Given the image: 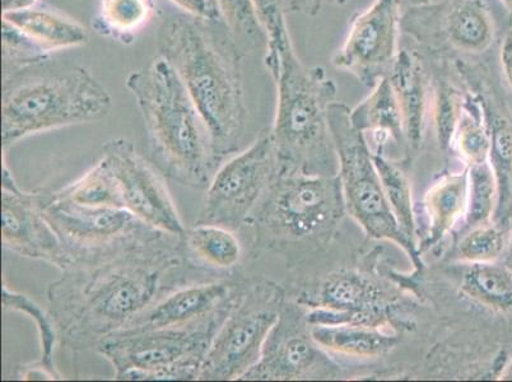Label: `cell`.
I'll use <instances>...</instances> for the list:
<instances>
[{"mask_svg": "<svg viewBox=\"0 0 512 382\" xmlns=\"http://www.w3.org/2000/svg\"><path fill=\"white\" fill-rule=\"evenodd\" d=\"M223 278L228 277L195 265L179 235L161 232L118 254L64 270L46 297L59 342L83 352L96 349L170 293Z\"/></svg>", "mask_w": 512, "mask_h": 382, "instance_id": "1", "label": "cell"}, {"mask_svg": "<svg viewBox=\"0 0 512 382\" xmlns=\"http://www.w3.org/2000/svg\"><path fill=\"white\" fill-rule=\"evenodd\" d=\"M158 55L178 72L206 121L218 162L239 151L248 121L245 53L222 21L174 13L157 32Z\"/></svg>", "mask_w": 512, "mask_h": 382, "instance_id": "2", "label": "cell"}, {"mask_svg": "<svg viewBox=\"0 0 512 382\" xmlns=\"http://www.w3.org/2000/svg\"><path fill=\"white\" fill-rule=\"evenodd\" d=\"M127 87L141 110L150 160L167 179L206 190L221 163L206 121L178 72L157 55L129 74Z\"/></svg>", "mask_w": 512, "mask_h": 382, "instance_id": "3", "label": "cell"}, {"mask_svg": "<svg viewBox=\"0 0 512 382\" xmlns=\"http://www.w3.org/2000/svg\"><path fill=\"white\" fill-rule=\"evenodd\" d=\"M264 64L277 87L271 134L279 172L338 176V156L328 119L337 85L323 67L302 63L292 40L281 48L265 50Z\"/></svg>", "mask_w": 512, "mask_h": 382, "instance_id": "4", "label": "cell"}, {"mask_svg": "<svg viewBox=\"0 0 512 382\" xmlns=\"http://www.w3.org/2000/svg\"><path fill=\"white\" fill-rule=\"evenodd\" d=\"M113 100L90 69L50 62L3 76L2 148L50 130L105 119Z\"/></svg>", "mask_w": 512, "mask_h": 382, "instance_id": "5", "label": "cell"}, {"mask_svg": "<svg viewBox=\"0 0 512 382\" xmlns=\"http://www.w3.org/2000/svg\"><path fill=\"white\" fill-rule=\"evenodd\" d=\"M338 176L279 172L240 232L251 256L292 255L327 244L346 216Z\"/></svg>", "mask_w": 512, "mask_h": 382, "instance_id": "6", "label": "cell"}, {"mask_svg": "<svg viewBox=\"0 0 512 382\" xmlns=\"http://www.w3.org/2000/svg\"><path fill=\"white\" fill-rule=\"evenodd\" d=\"M230 311L185 326L120 330L95 351L113 365L116 380H199L213 339Z\"/></svg>", "mask_w": 512, "mask_h": 382, "instance_id": "7", "label": "cell"}, {"mask_svg": "<svg viewBox=\"0 0 512 382\" xmlns=\"http://www.w3.org/2000/svg\"><path fill=\"white\" fill-rule=\"evenodd\" d=\"M329 127L337 152L344 207L371 239L393 242L408 255L414 268L423 269V260L416 242L400 230L380 176L377 174L372 151L365 137L351 120V109L343 102L329 106Z\"/></svg>", "mask_w": 512, "mask_h": 382, "instance_id": "8", "label": "cell"}, {"mask_svg": "<svg viewBox=\"0 0 512 382\" xmlns=\"http://www.w3.org/2000/svg\"><path fill=\"white\" fill-rule=\"evenodd\" d=\"M287 301L285 288L263 277L246 278L204 360L200 381H236L259 361L265 340Z\"/></svg>", "mask_w": 512, "mask_h": 382, "instance_id": "9", "label": "cell"}, {"mask_svg": "<svg viewBox=\"0 0 512 382\" xmlns=\"http://www.w3.org/2000/svg\"><path fill=\"white\" fill-rule=\"evenodd\" d=\"M41 207L68 255L69 268L95 263L165 232L128 209L77 206L55 191L41 189Z\"/></svg>", "mask_w": 512, "mask_h": 382, "instance_id": "10", "label": "cell"}, {"mask_svg": "<svg viewBox=\"0 0 512 382\" xmlns=\"http://www.w3.org/2000/svg\"><path fill=\"white\" fill-rule=\"evenodd\" d=\"M402 32L426 60L476 59L495 41L486 0H440L403 9Z\"/></svg>", "mask_w": 512, "mask_h": 382, "instance_id": "11", "label": "cell"}, {"mask_svg": "<svg viewBox=\"0 0 512 382\" xmlns=\"http://www.w3.org/2000/svg\"><path fill=\"white\" fill-rule=\"evenodd\" d=\"M278 171L271 130H267L246 151L218 167L195 223L240 232Z\"/></svg>", "mask_w": 512, "mask_h": 382, "instance_id": "12", "label": "cell"}, {"mask_svg": "<svg viewBox=\"0 0 512 382\" xmlns=\"http://www.w3.org/2000/svg\"><path fill=\"white\" fill-rule=\"evenodd\" d=\"M334 375V363L311 335L306 307L286 301L259 361L241 381H297Z\"/></svg>", "mask_w": 512, "mask_h": 382, "instance_id": "13", "label": "cell"}, {"mask_svg": "<svg viewBox=\"0 0 512 382\" xmlns=\"http://www.w3.org/2000/svg\"><path fill=\"white\" fill-rule=\"evenodd\" d=\"M402 12L398 0H374L358 13L332 58L334 68L370 88L388 77L399 53Z\"/></svg>", "mask_w": 512, "mask_h": 382, "instance_id": "14", "label": "cell"}, {"mask_svg": "<svg viewBox=\"0 0 512 382\" xmlns=\"http://www.w3.org/2000/svg\"><path fill=\"white\" fill-rule=\"evenodd\" d=\"M101 157L118 177L128 211L158 230L172 235L184 234L186 227L167 188L165 175L155 163L143 157L125 138L107 141Z\"/></svg>", "mask_w": 512, "mask_h": 382, "instance_id": "15", "label": "cell"}, {"mask_svg": "<svg viewBox=\"0 0 512 382\" xmlns=\"http://www.w3.org/2000/svg\"><path fill=\"white\" fill-rule=\"evenodd\" d=\"M3 248L23 258L41 260L64 272L71 262L62 242L46 220L41 189L25 191L18 186L3 153L2 176Z\"/></svg>", "mask_w": 512, "mask_h": 382, "instance_id": "16", "label": "cell"}, {"mask_svg": "<svg viewBox=\"0 0 512 382\" xmlns=\"http://www.w3.org/2000/svg\"><path fill=\"white\" fill-rule=\"evenodd\" d=\"M245 279L240 272L220 281L181 288L141 312L121 330L169 328L211 319L234 307L244 288Z\"/></svg>", "mask_w": 512, "mask_h": 382, "instance_id": "17", "label": "cell"}, {"mask_svg": "<svg viewBox=\"0 0 512 382\" xmlns=\"http://www.w3.org/2000/svg\"><path fill=\"white\" fill-rule=\"evenodd\" d=\"M402 111L406 153L411 160L425 137L426 116L432 97V79L425 58L414 48L399 49L388 76Z\"/></svg>", "mask_w": 512, "mask_h": 382, "instance_id": "18", "label": "cell"}, {"mask_svg": "<svg viewBox=\"0 0 512 382\" xmlns=\"http://www.w3.org/2000/svg\"><path fill=\"white\" fill-rule=\"evenodd\" d=\"M2 20L49 57L55 51L79 48L90 41V31L85 25L55 9L37 6L16 9L3 12Z\"/></svg>", "mask_w": 512, "mask_h": 382, "instance_id": "19", "label": "cell"}, {"mask_svg": "<svg viewBox=\"0 0 512 382\" xmlns=\"http://www.w3.org/2000/svg\"><path fill=\"white\" fill-rule=\"evenodd\" d=\"M467 204L468 167L442 176L427 190L423 199L426 230L421 241H418L421 255L439 248L445 237L456 231L464 220Z\"/></svg>", "mask_w": 512, "mask_h": 382, "instance_id": "20", "label": "cell"}, {"mask_svg": "<svg viewBox=\"0 0 512 382\" xmlns=\"http://www.w3.org/2000/svg\"><path fill=\"white\" fill-rule=\"evenodd\" d=\"M370 95L351 110V120L372 152H384L393 142L406 149L403 116L388 77L371 88Z\"/></svg>", "mask_w": 512, "mask_h": 382, "instance_id": "21", "label": "cell"}, {"mask_svg": "<svg viewBox=\"0 0 512 382\" xmlns=\"http://www.w3.org/2000/svg\"><path fill=\"white\" fill-rule=\"evenodd\" d=\"M237 232L216 225H195L186 228L181 241L185 253L198 267L209 270L222 277L239 273V265L244 258Z\"/></svg>", "mask_w": 512, "mask_h": 382, "instance_id": "22", "label": "cell"}, {"mask_svg": "<svg viewBox=\"0 0 512 382\" xmlns=\"http://www.w3.org/2000/svg\"><path fill=\"white\" fill-rule=\"evenodd\" d=\"M456 287L470 300L497 312H512V269L493 263H455L449 270Z\"/></svg>", "mask_w": 512, "mask_h": 382, "instance_id": "23", "label": "cell"}, {"mask_svg": "<svg viewBox=\"0 0 512 382\" xmlns=\"http://www.w3.org/2000/svg\"><path fill=\"white\" fill-rule=\"evenodd\" d=\"M311 335L324 351L357 358L383 357L398 344L394 335L366 325H311Z\"/></svg>", "mask_w": 512, "mask_h": 382, "instance_id": "24", "label": "cell"}, {"mask_svg": "<svg viewBox=\"0 0 512 382\" xmlns=\"http://www.w3.org/2000/svg\"><path fill=\"white\" fill-rule=\"evenodd\" d=\"M155 0H99L92 30L102 37L133 43L155 15Z\"/></svg>", "mask_w": 512, "mask_h": 382, "instance_id": "25", "label": "cell"}, {"mask_svg": "<svg viewBox=\"0 0 512 382\" xmlns=\"http://www.w3.org/2000/svg\"><path fill=\"white\" fill-rule=\"evenodd\" d=\"M460 79L464 85V101L454 134L453 151L467 166H472L490 161L491 134L478 93L462 77Z\"/></svg>", "mask_w": 512, "mask_h": 382, "instance_id": "26", "label": "cell"}, {"mask_svg": "<svg viewBox=\"0 0 512 382\" xmlns=\"http://www.w3.org/2000/svg\"><path fill=\"white\" fill-rule=\"evenodd\" d=\"M57 197L88 208H125L118 177L104 157L73 183L55 191Z\"/></svg>", "mask_w": 512, "mask_h": 382, "instance_id": "27", "label": "cell"}, {"mask_svg": "<svg viewBox=\"0 0 512 382\" xmlns=\"http://www.w3.org/2000/svg\"><path fill=\"white\" fill-rule=\"evenodd\" d=\"M377 174L390 209L397 220L400 230L409 240H417L416 213H414L412 185L406 172L397 162L389 160L384 152H372Z\"/></svg>", "mask_w": 512, "mask_h": 382, "instance_id": "28", "label": "cell"}, {"mask_svg": "<svg viewBox=\"0 0 512 382\" xmlns=\"http://www.w3.org/2000/svg\"><path fill=\"white\" fill-rule=\"evenodd\" d=\"M509 245L510 226L492 221L456 236L448 258L453 263L464 264L498 262Z\"/></svg>", "mask_w": 512, "mask_h": 382, "instance_id": "29", "label": "cell"}, {"mask_svg": "<svg viewBox=\"0 0 512 382\" xmlns=\"http://www.w3.org/2000/svg\"><path fill=\"white\" fill-rule=\"evenodd\" d=\"M468 167V204L455 237L470 228L492 222L498 206V186L490 161Z\"/></svg>", "mask_w": 512, "mask_h": 382, "instance_id": "30", "label": "cell"}, {"mask_svg": "<svg viewBox=\"0 0 512 382\" xmlns=\"http://www.w3.org/2000/svg\"><path fill=\"white\" fill-rule=\"evenodd\" d=\"M221 21L245 54L265 48L268 36L256 12L254 0H216Z\"/></svg>", "mask_w": 512, "mask_h": 382, "instance_id": "31", "label": "cell"}, {"mask_svg": "<svg viewBox=\"0 0 512 382\" xmlns=\"http://www.w3.org/2000/svg\"><path fill=\"white\" fill-rule=\"evenodd\" d=\"M2 305L4 311H17L29 315L35 321L37 332H39L41 344L40 362L50 370L57 371L54 365L55 344L59 340L57 325L50 311L36 304L34 300L23 293L16 292L9 288L6 281L3 283Z\"/></svg>", "mask_w": 512, "mask_h": 382, "instance_id": "32", "label": "cell"}, {"mask_svg": "<svg viewBox=\"0 0 512 382\" xmlns=\"http://www.w3.org/2000/svg\"><path fill=\"white\" fill-rule=\"evenodd\" d=\"M256 12L268 36V48H278L291 40L283 0H254ZM265 49V50H267Z\"/></svg>", "mask_w": 512, "mask_h": 382, "instance_id": "33", "label": "cell"}, {"mask_svg": "<svg viewBox=\"0 0 512 382\" xmlns=\"http://www.w3.org/2000/svg\"><path fill=\"white\" fill-rule=\"evenodd\" d=\"M186 15L206 21H221L216 0H169Z\"/></svg>", "mask_w": 512, "mask_h": 382, "instance_id": "34", "label": "cell"}, {"mask_svg": "<svg viewBox=\"0 0 512 382\" xmlns=\"http://www.w3.org/2000/svg\"><path fill=\"white\" fill-rule=\"evenodd\" d=\"M347 2L348 0H283V7H285L287 15L301 13L305 16H316L324 8L342 6Z\"/></svg>", "mask_w": 512, "mask_h": 382, "instance_id": "35", "label": "cell"}, {"mask_svg": "<svg viewBox=\"0 0 512 382\" xmlns=\"http://www.w3.org/2000/svg\"><path fill=\"white\" fill-rule=\"evenodd\" d=\"M16 375L18 379L25 381H54L64 379L63 375L60 374L59 371L50 370L49 367H46L40 361L27 363V365L18 367Z\"/></svg>", "mask_w": 512, "mask_h": 382, "instance_id": "36", "label": "cell"}, {"mask_svg": "<svg viewBox=\"0 0 512 382\" xmlns=\"http://www.w3.org/2000/svg\"><path fill=\"white\" fill-rule=\"evenodd\" d=\"M500 63L507 85L512 90V29L506 32L500 48Z\"/></svg>", "mask_w": 512, "mask_h": 382, "instance_id": "37", "label": "cell"}, {"mask_svg": "<svg viewBox=\"0 0 512 382\" xmlns=\"http://www.w3.org/2000/svg\"><path fill=\"white\" fill-rule=\"evenodd\" d=\"M39 0H2L3 12L37 6Z\"/></svg>", "mask_w": 512, "mask_h": 382, "instance_id": "38", "label": "cell"}, {"mask_svg": "<svg viewBox=\"0 0 512 382\" xmlns=\"http://www.w3.org/2000/svg\"><path fill=\"white\" fill-rule=\"evenodd\" d=\"M430 2H432V0H398V3L402 9L414 6H422V4H427Z\"/></svg>", "mask_w": 512, "mask_h": 382, "instance_id": "39", "label": "cell"}, {"mask_svg": "<svg viewBox=\"0 0 512 382\" xmlns=\"http://www.w3.org/2000/svg\"><path fill=\"white\" fill-rule=\"evenodd\" d=\"M498 380L512 381V360L502 368L501 374L498 375Z\"/></svg>", "mask_w": 512, "mask_h": 382, "instance_id": "40", "label": "cell"}, {"mask_svg": "<svg viewBox=\"0 0 512 382\" xmlns=\"http://www.w3.org/2000/svg\"><path fill=\"white\" fill-rule=\"evenodd\" d=\"M500 2L512 13V0H500Z\"/></svg>", "mask_w": 512, "mask_h": 382, "instance_id": "41", "label": "cell"}, {"mask_svg": "<svg viewBox=\"0 0 512 382\" xmlns=\"http://www.w3.org/2000/svg\"><path fill=\"white\" fill-rule=\"evenodd\" d=\"M509 246L511 249V264H512V216H511V220H510V245Z\"/></svg>", "mask_w": 512, "mask_h": 382, "instance_id": "42", "label": "cell"}]
</instances>
